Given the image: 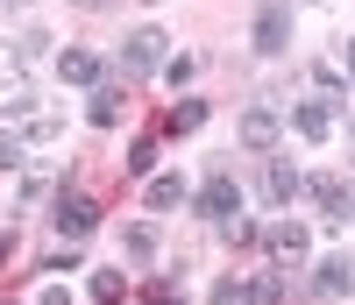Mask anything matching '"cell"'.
Instances as JSON below:
<instances>
[{
	"label": "cell",
	"instance_id": "1",
	"mask_svg": "<svg viewBox=\"0 0 355 305\" xmlns=\"http://www.w3.org/2000/svg\"><path fill=\"white\" fill-rule=\"evenodd\" d=\"M50 227L64 234V241H85L100 227V199L93 192H57V206H50Z\"/></svg>",
	"mask_w": 355,
	"mask_h": 305
},
{
	"label": "cell",
	"instance_id": "2",
	"mask_svg": "<svg viewBox=\"0 0 355 305\" xmlns=\"http://www.w3.org/2000/svg\"><path fill=\"white\" fill-rule=\"evenodd\" d=\"M192 206H199V220H206V227H227V220H242V192H234V177H227V171H214V177H206Z\"/></svg>",
	"mask_w": 355,
	"mask_h": 305
},
{
	"label": "cell",
	"instance_id": "3",
	"mask_svg": "<svg viewBox=\"0 0 355 305\" xmlns=\"http://www.w3.org/2000/svg\"><path fill=\"white\" fill-rule=\"evenodd\" d=\"M36 93H28V71H21V50L0 43V114H28Z\"/></svg>",
	"mask_w": 355,
	"mask_h": 305
},
{
	"label": "cell",
	"instance_id": "4",
	"mask_svg": "<svg viewBox=\"0 0 355 305\" xmlns=\"http://www.w3.org/2000/svg\"><path fill=\"white\" fill-rule=\"evenodd\" d=\"M284 43H291V8L284 0H263L256 8V57H284Z\"/></svg>",
	"mask_w": 355,
	"mask_h": 305
},
{
	"label": "cell",
	"instance_id": "5",
	"mask_svg": "<svg viewBox=\"0 0 355 305\" xmlns=\"http://www.w3.org/2000/svg\"><path fill=\"white\" fill-rule=\"evenodd\" d=\"M164 57H171V36H164V28H157V21H150V28H135V36L121 43V64H128L135 78H142V71H157V64H164Z\"/></svg>",
	"mask_w": 355,
	"mask_h": 305
},
{
	"label": "cell",
	"instance_id": "6",
	"mask_svg": "<svg viewBox=\"0 0 355 305\" xmlns=\"http://www.w3.org/2000/svg\"><path fill=\"white\" fill-rule=\"evenodd\" d=\"M334 114H341V100L313 93V100H299V107H291V128H299L306 142H327V135H334Z\"/></svg>",
	"mask_w": 355,
	"mask_h": 305
},
{
	"label": "cell",
	"instance_id": "7",
	"mask_svg": "<svg viewBox=\"0 0 355 305\" xmlns=\"http://www.w3.org/2000/svg\"><path fill=\"white\" fill-rule=\"evenodd\" d=\"M299 185H306V177H299V164H270V171L256 177V192L270 199V206H291V199H299Z\"/></svg>",
	"mask_w": 355,
	"mask_h": 305
},
{
	"label": "cell",
	"instance_id": "8",
	"mask_svg": "<svg viewBox=\"0 0 355 305\" xmlns=\"http://www.w3.org/2000/svg\"><path fill=\"white\" fill-rule=\"evenodd\" d=\"M313 284L327 291V298H348V291H355V256H320V270H313Z\"/></svg>",
	"mask_w": 355,
	"mask_h": 305
},
{
	"label": "cell",
	"instance_id": "9",
	"mask_svg": "<svg viewBox=\"0 0 355 305\" xmlns=\"http://www.w3.org/2000/svg\"><path fill=\"white\" fill-rule=\"evenodd\" d=\"M128 114V100H121V85H93V100H85V121H93V128H114V121H121Z\"/></svg>",
	"mask_w": 355,
	"mask_h": 305
},
{
	"label": "cell",
	"instance_id": "10",
	"mask_svg": "<svg viewBox=\"0 0 355 305\" xmlns=\"http://www.w3.org/2000/svg\"><path fill=\"white\" fill-rule=\"evenodd\" d=\"M57 78H71V85L93 93V85H100V57L93 50H64V57H57Z\"/></svg>",
	"mask_w": 355,
	"mask_h": 305
},
{
	"label": "cell",
	"instance_id": "11",
	"mask_svg": "<svg viewBox=\"0 0 355 305\" xmlns=\"http://www.w3.org/2000/svg\"><path fill=\"white\" fill-rule=\"evenodd\" d=\"M277 128H284V121H277L270 107H249V114H242V142H249V149H270Z\"/></svg>",
	"mask_w": 355,
	"mask_h": 305
},
{
	"label": "cell",
	"instance_id": "12",
	"mask_svg": "<svg viewBox=\"0 0 355 305\" xmlns=\"http://www.w3.org/2000/svg\"><path fill=\"white\" fill-rule=\"evenodd\" d=\"M142 199H150L157 213H171V206H185V177H178V171H164V177H150V185H142Z\"/></svg>",
	"mask_w": 355,
	"mask_h": 305
},
{
	"label": "cell",
	"instance_id": "13",
	"mask_svg": "<svg viewBox=\"0 0 355 305\" xmlns=\"http://www.w3.org/2000/svg\"><path fill=\"white\" fill-rule=\"evenodd\" d=\"M263 241H270V256H277V263H299V256H306V227H291V220H277Z\"/></svg>",
	"mask_w": 355,
	"mask_h": 305
},
{
	"label": "cell",
	"instance_id": "14",
	"mask_svg": "<svg viewBox=\"0 0 355 305\" xmlns=\"http://www.w3.org/2000/svg\"><path fill=\"white\" fill-rule=\"evenodd\" d=\"M306 185H313V199L327 206V213H341V220H348V213H355V192L341 185V177H306Z\"/></svg>",
	"mask_w": 355,
	"mask_h": 305
},
{
	"label": "cell",
	"instance_id": "15",
	"mask_svg": "<svg viewBox=\"0 0 355 305\" xmlns=\"http://www.w3.org/2000/svg\"><path fill=\"white\" fill-rule=\"evenodd\" d=\"M206 114H214V107H206V100H178V107H171V121H164V128H171V135H192V128H206Z\"/></svg>",
	"mask_w": 355,
	"mask_h": 305
},
{
	"label": "cell",
	"instance_id": "16",
	"mask_svg": "<svg viewBox=\"0 0 355 305\" xmlns=\"http://www.w3.org/2000/svg\"><path fill=\"white\" fill-rule=\"evenodd\" d=\"M85 284H93V305H121V298H128V277H121V270H93Z\"/></svg>",
	"mask_w": 355,
	"mask_h": 305
},
{
	"label": "cell",
	"instance_id": "17",
	"mask_svg": "<svg viewBox=\"0 0 355 305\" xmlns=\"http://www.w3.org/2000/svg\"><path fill=\"white\" fill-rule=\"evenodd\" d=\"M249 284V305H277L284 298V270H263V277H242Z\"/></svg>",
	"mask_w": 355,
	"mask_h": 305
},
{
	"label": "cell",
	"instance_id": "18",
	"mask_svg": "<svg viewBox=\"0 0 355 305\" xmlns=\"http://www.w3.org/2000/svg\"><path fill=\"white\" fill-rule=\"evenodd\" d=\"M121 249H128V263H157V234H150V227H128Z\"/></svg>",
	"mask_w": 355,
	"mask_h": 305
},
{
	"label": "cell",
	"instance_id": "19",
	"mask_svg": "<svg viewBox=\"0 0 355 305\" xmlns=\"http://www.w3.org/2000/svg\"><path fill=\"white\" fill-rule=\"evenodd\" d=\"M150 164H157V135H142V142L128 149V171H150Z\"/></svg>",
	"mask_w": 355,
	"mask_h": 305
},
{
	"label": "cell",
	"instance_id": "20",
	"mask_svg": "<svg viewBox=\"0 0 355 305\" xmlns=\"http://www.w3.org/2000/svg\"><path fill=\"white\" fill-rule=\"evenodd\" d=\"M15 164H21V135L0 128V171H15Z\"/></svg>",
	"mask_w": 355,
	"mask_h": 305
},
{
	"label": "cell",
	"instance_id": "21",
	"mask_svg": "<svg viewBox=\"0 0 355 305\" xmlns=\"http://www.w3.org/2000/svg\"><path fill=\"white\" fill-rule=\"evenodd\" d=\"M192 71H199L192 57H171V64H164V78H171V85H192Z\"/></svg>",
	"mask_w": 355,
	"mask_h": 305
},
{
	"label": "cell",
	"instance_id": "22",
	"mask_svg": "<svg viewBox=\"0 0 355 305\" xmlns=\"http://www.w3.org/2000/svg\"><path fill=\"white\" fill-rule=\"evenodd\" d=\"M8 256H15V234H8V227H0V263H8Z\"/></svg>",
	"mask_w": 355,
	"mask_h": 305
},
{
	"label": "cell",
	"instance_id": "23",
	"mask_svg": "<svg viewBox=\"0 0 355 305\" xmlns=\"http://www.w3.org/2000/svg\"><path fill=\"white\" fill-rule=\"evenodd\" d=\"M71 8H85V15H93V8H114V0H71Z\"/></svg>",
	"mask_w": 355,
	"mask_h": 305
},
{
	"label": "cell",
	"instance_id": "24",
	"mask_svg": "<svg viewBox=\"0 0 355 305\" xmlns=\"http://www.w3.org/2000/svg\"><path fill=\"white\" fill-rule=\"evenodd\" d=\"M348 78H355V43H348Z\"/></svg>",
	"mask_w": 355,
	"mask_h": 305
},
{
	"label": "cell",
	"instance_id": "25",
	"mask_svg": "<svg viewBox=\"0 0 355 305\" xmlns=\"http://www.w3.org/2000/svg\"><path fill=\"white\" fill-rule=\"evenodd\" d=\"M0 8H28V0H0Z\"/></svg>",
	"mask_w": 355,
	"mask_h": 305
},
{
	"label": "cell",
	"instance_id": "26",
	"mask_svg": "<svg viewBox=\"0 0 355 305\" xmlns=\"http://www.w3.org/2000/svg\"><path fill=\"white\" fill-rule=\"evenodd\" d=\"M0 305H15V298H0Z\"/></svg>",
	"mask_w": 355,
	"mask_h": 305
}]
</instances>
